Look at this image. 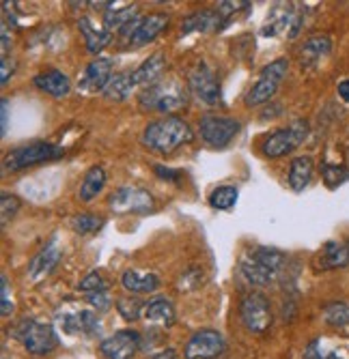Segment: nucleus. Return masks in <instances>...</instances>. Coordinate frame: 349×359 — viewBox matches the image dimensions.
I'll list each match as a JSON object with an SVG mask.
<instances>
[{
  "instance_id": "nucleus-20",
  "label": "nucleus",
  "mask_w": 349,
  "mask_h": 359,
  "mask_svg": "<svg viewBox=\"0 0 349 359\" xmlns=\"http://www.w3.org/2000/svg\"><path fill=\"white\" fill-rule=\"evenodd\" d=\"M33 84H35L41 93H46V95H50V97H56V100H62V97H67L70 90H72V80H70V76H67V74H62V72H58V69H46V72L37 74V76L33 78Z\"/></svg>"
},
{
  "instance_id": "nucleus-38",
  "label": "nucleus",
  "mask_w": 349,
  "mask_h": 359,
  "mask_svg": "<svg viewBox=\"0 0 349 359\" xmlns=\"http://www.w3.org/2000/svg\"><path fill=\"white\" fill-rule=\"evenodd\" d=\"M78 290L82 292H100V290H108V282L98 273V271H91L88 276H84L78 284Z\"/></svg>"
},
{
  "instance_id": "nucleus-29",
  "label": "nucleus",
  "mask_w": 349,
  "mask_h": 359,
  "mask_svg": "<svg viewBox=\"0 0 349 359\" xmlns=\"http://www.w3.org/2000/svg\"><path fill=\"white\" fill-rule=\"evenodd\" d=\"M136 80H134V72H125V74H114L112 80L108 82V86L104 88V97L110 102H123L132 95V90L136 88Z\"/></svg>"
},
{
  "instance_id": "nucleus-33",
  "label": "nucleus",
  "mask_w": 349,
  "mask_h": 359,
  "mask_svg": "<svg viewBox=\"0 0 349 359\" xmlns=\"http://www.w3.org/2000/svg\"><path fill=\"white\" fill-rule=\"evenodd\" d=\"M326 338H315L306 348H304V359H347L341 351L328 348Z\"/></svg>"
},
{
  "instance_id": "nucleus-35",
  "label": "nucleus",
  "mask_w": 349,
  "mask_h": 359,
  "mask_svg": "<svg viewBox=\"0 0 349 359\" xmlns=\"http://www.w3.org/2000/svg\"><path fill=\"white\" fill-rule=\"evenodd\" d=\"M322 179L330 189H336L338 185H343L349 179V168L341 166V164H330V161H324L322 166Z\"/></svg>"
},
{
  "instance_id": "nucleus-43",
  "label": "nucleus",
  "mask_w": 349,
  "mask_h": 359,
  "mask_svg": "<svg viewBox=\"0 0 349 359\" xmlns=\"http://www.w3.org/2000/svg\"><path fill=\"white\" fill-rule=\"evenodd\" d=\"M153 172L160 177L162 181H171V183H179L181 181V172L173 170V168H166V166H153Z\"/></svg>"
},
{
  "instance_id": "nucleus-30",
  "label": "nucleus",
  "mask_w": 349,
  "mask_h": 359,
  "mask_svg": "<svg viewBox=\"0 0 349 359\" xmlns=\"http://www.w3.org/2000/svg\"><path fill=\"white\" fill-rule=\"evenodd\" d=\"M138 20V7L130 5V7H123V9H110L104 15V28L108 30H119L123 32L130 24H134Z\"/></svg>"
},
{
  "instance_id": "nucleus-28",
  "label": "nucleus",
  "mask_w": 349,
  "mask_h": 359,
  "mask_svg": "<svg viewBox=\"0 0 349 359\" xmlns=\"http://www.w3.org/2000/svg\"><path fill=\"white\" fill-rule=\"evenodd\" d=\"M106 185V170L102 166H91L80 183V189H78V198L82 203H91L98 198V194L104 189Z\"/></svg>"
},
{
  "instance_id": "nucleus-42",
  "label": "nucleus",
  "mask_w": 349,
  "mask_h": 359,
  "mask_svg": "<svg viewBox=\"0 0 349 359\" xmlns=\"http://www.w3.org/2000/svg\"><path fill=\"white\" fill-rule=\"evenodd\" d=\"M246 9H250V3H218V13L225 18V20L229 15L239 13V11H246Z\"/></svg>"
},
{
  "instance_id": "nucleus-44",
  "label": "nucleus",
  "mask_w": 349,
  "mask_h": 359,
  "mask_svg": "<svg viewBox=\"0 0 349 359\" xmlns=\"http://www.w3.org/2000/svg\"><path fill=\"white\" fill-rule=\"evenodd\" d=\"M336 90H338V97L345 102V104H349V78L347 80H341L338 82V86H336Z\"/></svg>"
},
{
  "instance_id": "nucleus-1",
  "label": "nucleus",
  "mask_w": 349,
  "mask_h": 359,
  "mask_svg": "<svg viewBox=\"0 0 349 359\" xmlns=\"http://www.w3.org/2000/svg\"><path fill=\"white\" fill-rule=\"evenodd\" d=\"M287 258L276 248L257 245L239 258V273L252 286H270L278 280Z\"/></svg>"
},
{
  "instance_id": "nucleus-2",
  "label": "nucleus",
  "mask_w": 349,
  "mask_h": 359,
  "mask_svg": "<svg viewBox=\"0 0 349 359\" xmlns=\"http://www.w3.org/2000/svg\"><path fill=\"white\" fill-rule=\"evenodd\" d=\"M192 129L190 125L179 118V116H164L160 121H151L147 123V127L143 129L140 142L143 147H147L149 151L169 155L173 151H177L179 147L187 144L192 140Z\"/></svg>"
},
{
  "instance_id": "nucleus-8",
  "label": "nucleus",
  "mask_w": 349,
  "mask_h": 359,
  "mask_svg": "<svg viewBox=\"0 0 349 359\" xmlns=\"http://www.w3.org/2000/svg\"><path fill=\"white\" fill-rule=\"evenodd\" d=\"M153 207L155 201L151 191L138 185H123L108 196V209L117 215H128V213L143 215L153 211Z\"/></svg>"
},
{
  "instance_id": "nucleus-3",
  "label": "nucleus",
  "mask_w": 349,
  "mask_h": 359,
  "mask_svg": "<svg viewBox=\"0 0 349 359\" xmlns=\"http://www.w3.org/2000/svg\"><path fill=\"white\" fill-rule=\"evenodd\" d=\"M187 104V88L177 80V78H162L147 86L138 95V106L143 110L160 112V114H171L175 110H181Z\"/></svg>"
},
{
  "instance_id": "nucleus-10",
  "label": "nucleus",
  "mask_w": 349,
  "mask_h": 359,
  "mask_svg": "<svg viewBox=\"0 0 349 359\" xmlns=\"http://www.w3.org/2000/svg\"><path fill=\"white\" fill-rule=\"evenodd\" d=\"M239 318L250 334H265L274 320L270 299L261 292H248L239 302Z\"/></svg>"
},
{
  "instance_id": "nucleus-21",
  "label": "nucleus",
  "mask_w": 349,
  "mask_h": 359,
  "mask_svg": "<svg viewBox=\"0 0 349 359\" xmlns=\"http://www.w3.org/2000/svg\"><path fill=\"white\" fill-rule=\"evenodd\" d=\"M160 276L153 271H140V269H125L121 273V286L128 292H138V295H149L160 288Z\"/></svg>"
},
{
  "instance_id": "nucleus-18",
  "label": "nucleus",
  "mask_w": 349,
  "mask_h": 359,
  "mask_svg": "<svg viewBox=\"0 0 349 359\" xmlns=\"http://www.w3.org/2000/svg\"><path fill=\"white\" fill-rule=\"evenodd\" d=\"M114 76V60L112 58H95L91 60L84 72H82V80H80V88L86 93H104V88L108 86V82Z\"/></svg>"
},
{
  "instance_id": "nucleus-40",
  "label": "nucleus",
  "mask_w": 349,
  "mask_h": 359,
  "mask_svg": "<svg viewBox=\"0 0 349 359\" xmlns=\"http://www.w3.org/2000/svg\"><path fill=\"white\" fill-rule=\"evenodd\" d=\"M88 306L93 310H98V312H106L110 306H112V299L108 297V290H100V292H88V297H86Z\"/></svg>"
},
{
  "instance_id": "nucleus-13",
  "label": "nucleus",
  "mask_w": 349,
  "mask_h": 359,
  "mask_svg": "<svg viewBox=\"0 0 349 359\" xmlns=\"http://www.w3.org/2000/svg\"><path fill=\"white\" fill-rule=\"evenodd\" d=\"M169 20H171L169 13H149L145 18H138L134 24H130L121 35L132 46L140 48V46L151 43L157 35H160V32L169 26Z\"/></svg>"
},
{
  "instance_id": "nucleus-36",
  "label": "nucleus",
  "mask_w": 349,
  "mask_h": 359,
  "mask_svg": "<svg viewBox=\"0 0 349 359\" xmlns=\"http://www.w3.org/2000/svg\"><path fill=\"white\" fill-rule=\"evenodd\" d=\"M117 308H119V312L123 314L125 320H136L143 314L145 304L140 299H136V297H123V299L117 302Z\"/></svg>"
},
{
  "instance_id": "nucleus-11",
  "label": "nucleus",
  "mask_w": 349,
  "mask_h": 359,
  "mask_svg": "<svg viewBox=\"0 0 349 359\" xmlns=\"http://www.w3.org/2000/svg\"><path fill=\"white\" fill-rule=\"evenodd\" d=\"M187 84H190V90H192L203 104H207V106L220 104V100H222L220 82L216 78V72L209 67L205 60H199L195 65V69L190 72Z\"/></svg>"
},
{
  "instance_id": "nucleus-19",
  "label": "nucleus",
  "mask_w": 349,
  "mask_h": 359,
  "mask_svg": "<svg viewBox=\"0 0 349 359\" xmlns=\"http://www.w3.org/2000/svg\"><path fill=\"white\" fill-rule=\"evenodd\" d=\"M317 269L332 271L349 265V241H328L315 258Z\"/></svg>"
},
{
  "instance_id": "nucleus-48",
  "label": "nucleus",
  "mask_w": 349,
  "mask_h": 359,
  "mask_svg": "<svg viewBox=\"0 0 349 359\" xmlns=\"http://www.w3.org/2000/svg\"><path fill=\"white\" fill-rule=\"evenodd\" d=\"M347 159H349V151H347Z\"/></svg>"
},
{
  "instance_id": "nucleus-15",
  "label": "nucleus",
  "mask_w": 349,
  "mask_h": 359,
  "mask_svg": "<svg viewBox=\"0 0 349 359\" xmlns=\"http://www.w3.org/2000/svg\"><path fill=\"white\" fill-rule=\"evenodd\" d=\"M56 325L70 336H95V334H100V318L93 310L58 312Z\"/></svg>"
},
{
  "instance_id": "nucleus-9",
  "label": "nucleus",
  "mask_w": 349,
  "mask_h": 359,
  "mask_svg": "<svg viewBox=\"0 0 349 359\" xmlns=\"http://www.w3.org/2000/svg\"><path fill=\"white\" fill-rule=\"evenodd\" d=\"M199 132H201V138L209 147H213V149H225L242 132V123L237 118H233V116L203 114L199 118Z\"/></svg>"
},
{
  "instance_id": "nucleus-6",
  "label": "nucleus",
  "mask_w": 349,
  "mask_h": 359,
  "mask_svg": "<svg viewBox=\"0 0 349 359\" xmlns=\"http://www.w3.org/2000/svg\"><path fill=\"white\" fill-rule=\"evenodd\" d=\"M9 334L33 355H48L56 348L54 330L35 318H22L13 327H9Z\"/></svg>"
},
{
  "instance_id": "nucleus-34",
  "label": "nucleus",
  "mask_w": 349,
  "mask_h": 359,
  "mask_svg": "<svg viewBox=\"0 0 349 359\" xmlns=\"http://www.w3.org/2000/svg\"><path fill=\"white\" fill-rule=\"evenodd\" d=\"M102 226H104V217L93 215V213H78V215L72 217V228H74L78 235L98 233Z\"/></svg>"
},
{
  "instance_id": "nucleus-12",
  "label": "nucleus",
  "mask_w": 349,
  "mask_h": 359,
  "mask_svg": "<svg viewBox=\"0 0 349 359\" xmlns=\"http://www.w3.org/2000/svg\"><path fill=\"white\" fill-rule=\"evenodd\" d=\"M302 28V13L291 7L278 3L272 11V15L268 18V24L261 28L263 37H276V35H287V37H296Z\"/></svg>"
},
{
  "instance_id": "nucleus-23",
  "label": "nucleus",
  "mask_w": 349,
  "mask_h": 359,
  "mask_svg": "<svg viewBox=\"0 0 349 359\" xmlns=\"http://www.w3.org/2000/svg\"><path fill=\"white\" fill-rule=\"evenodd\" d=\"M78 28H80L82 37H84L86 50L93 56L102 54L108 48V43H110V30L108 28H98L88 18H80L78 20Z\"/></svg>"
},
{
  "instance_id": "nucleus-39",
  "label": "nucleus",
  "mask_w": 349,
  "mask_h": 359,
  "mask_svg": "<svg viewBox=\"0 0 349 359\" xmlns=\"http://www.w3.org/2000/svg\"><path fill=\"white\" fill-rule=\"evenodd\" d=\"M201 282H203V271L197 269V267H192V269H187L185 273H181V278H179V288H181V290H190V288L201 286Z\"/></svg>"
},
{
  "instance_id": "nucleus-14",
  "label": "nucleus",
  "mask_w": 349,
  "mask_h": 359,
  "mask_svg": "<svg viewBox=\"0 0 349 359\" xmlns=\"http://www.w3.org/2000/svg\"><path fill=\"white\" fill-rule=\"evenodd\" d=\"M227 342L216 330H201L185 344V359H216L225 353Z\"/></svg>"
},
{
  "instance_id": "nucleus-22",
  "label": "nucleus",
  "mask_w": 349,
  "mask_h": 359,
  "mask_svg": "<svg viewBox=\"0 0 349 359\" xmlns=\"http://www.w3.org/2000/svg\"><path fill=\"white\" fill-rule=\"evenodd\" d=\"M166 67H169V65H166L164 54L155 52V54H151L149 58H145V60L138 65V67L134 69V80H136L138 86H151V84L160 82V80L164 78Z\"/></svg>"
},
{
  "instance_id": "nucleus-25",
  "label": "nucleus",
  "mask_w": 349,
  "mask_h": 359,
  "mask_svg": "<svg viewBox=\"0 0 349 359\" xmlns=\"http://www.w3.org/2000/svg\"><path fill=\"white\" fill-rule=\"evenodd\" d=\"M332 52V39L328 35H312L300 48V60L304 67H315L322 58Z\"/></svg>"
},
{
  "instance_id": "nucleus-17",
  "label": "nucleus",
  "mask_w": 349,
  "mask_h": 359,
  "mask_svg": "<svg viewBox=\"0 0 349 359\" xmlns=\"http://www.w3.org/2000/svg\"><path fill=\"white\" fill-rule=\"evenodd\" d=\"M140 348V336L132 330H121L100 342V353L106 359H132Z\"/></svg>"
},
{
  "instance_id": "nucleus-37",
  "label": "nucleus",
  "mask_w": 349,
  "mask_h": 359,
  "mask_svg": "<svg viewBox=\"0 0 349 359\" xmlns=\"http://www.w3.org/2000/svg\"><path fill=\"white\" fill-rule=\"evenodd\" d=\"M20 207H22V203H20V198L15 194H3L0 196V209H3V226H7L13 217H15V213L20 211Z\"/></svg>"
},
{
  "instance_id": "nucleus-31",
  "label": "nucleus",
  "mask_w": 349,
  "mask_h": 359,
  "mask_svg": "<svg viewBox=\"0 0 349 359\" xmlns=\"http://www.w3.org/2000/svg\"><path fill=\"white\" fill-rule=\"evenodd\" d=\"M239 189L235 185H218L209 194V207L216 211H229L237 205Z\"/></svg>"
},
{
  "instance_id": "nucleus-7",
  "label": "nucleus",
  "mask_w": 349,
  "mask_h": 359,
  "mask_svg": "<svg viewBox=\"0 0 349 359\" xmlns=\"http://www.w3.org/2000/svg\"><path fill=\"white\" fill-rule=\"evenodd\" d=\"M287 72H289V60L287 58H276L270 65H265V67L261 69V78L252 84V88L246 93L244 104L248 108L268 104L276 95V90H278L280 82L284 80V76H287Z\"/></svg>"
},
{
  "instance_id": "nucleus-41",
  "label": "nucleus",
  "mask_w": 349,
  "mask_h": 359,
  "mask_svg": "<svg viewBox=\"0 0 349 359\" xmlns=\"http://www.w3.org/2000/svg\"><path fill=\"white\" fill-rule=\"evenodd\" d=\"M0 288H3V302H0V310H3V316H11L13 314V299H11V292H9L7 276L0 278Z\"/></svg>"
},
{
  "instance_id": "nucleus-24",
  "label": "nucleus",
  "mask_w": 349,
  "mask_h": 359,
  "mask_svg": "<svg viewBox=\"0 0 349 359\" xmlns=\"http://www.w3.org/2000/svg\"><path fill=\"white\" fill-rule=\"evenodd\" d=\"M312 172H315V164H312V157L308 155H300L296 159H291L289 164V172H287V183L294 191H304L310 181H312Z\"/></svg>"
},
{
  "instance_id": "nucleus-5",
  "label": "nucleus",
  "mask_w": 349,
  "mask_h": 359,
  "mask_svg": "<svg viewBox=\"0 0 349 359\" xmlns=\"http://www.w3.org/2000/svg\"><path fill=\"white\" fill-rule=\"evenodd\" d=\"M308 132H310L308 121L298 118L289 127H280V129H276V132L268 134L261 142V153L270 159L287 157L308 138Z\"/></svg>"
},
{
  "instance_id": "nucleus-45",
  "label": "nucleus",
  "mask_w": 349,
  "mask_h": 359,
  "mask_svg": "<svg viewBox=\"0 0 349 359\" xmlns=\"http://www.w3.org/2000/svg\"><path fill=\"white\" fill-rule=\"evenodd\" d=\"M11 74H13V67H9V56H3V76H0V82L7 84Z\"/></svg>"
},
{
  "instance_id": "nucleus-4",
  "label": "nucleus",
  "mask_w": 349,
  "mask_h": 359,
  "mask_svg": "<svg viewBox=\"0 0 349 359\" xmlns=\"http://www.w3.org/2000/svg\"><path fill=\"white\" fill-rule=\"evenodd\" d=\"M62 155H65V149L62 147L48 142V140H35V142L11 149L5 155V168L11 172H18V170H26V168L46 164V161H54Z\"/></svg>"
},
{
  "instance_id": "nucleus-16",
  "label": "nucleus",
  "mask_w": 349,
  "mask_h": 359,
  "mask_svg": "<svg viewBox=\"0 0 349 359\" xmlns=\"http://www.w3.org/2000/svg\"><path fill=\"white\" fill-rule=\"evenodd\" d=\"M60 258H62V250L58 245V237L54 235L35 256L33 260L28 263V278L33 280V282H41L46 280L60 263Z\"/></svg>"
},
{
  "instance_id": "nucleus-26",
  "label": "nucleus",
  "mask_w": 349,
  "mask_h": 359,
  "mask_svg": "<svg viewBox=\"0 0 349 359\" xmlns=\"http://www.w3.org/2000/svg\"><path fill=\"white\" fill-rule=\"evenodd\" d=\"M225 20L218 9H201L190 13L183 22H181V32L183 35H190V32H207V30H216L220 26V22Z\"/></svg>"
},
{
  "instance_id": "nucleus-32",
  "label": "nucleus",
  "mask_w": 349,
  "mask_h": 359,
  "mask_svg": "<svg viewBox=\"0 0 349 359\" xmlns=\"http://www.w3.org/2000/svg\"><path fill=\"white\" fill-rule=\"evenodd\" d=\"M324 320L330 327H347L349 325V304L332 302L324 308Z\"/></svg>"
},
{
  "instance_id": "nucleus-27",
  "label": "nucleus",
  "mask_w": 349,
  "mask_h": 359,
  "mask_svg": "<svg viewBox=\"0 0 349 359\" xmlns=\"http://www.w3.org/2000/svg\"><path fill=\"white\" fill-rule=\"evenodd\" d=\"M143 316L151 325H162V327H171V325L175 323V308L164 297H153L151 302L145 304Z\"/></svg>"
},
{
  "instance_id": "nucleus-47",
  "label": "nucleus",
  "mask_w": 349,
  "mask_h": 359,
  "mask_svg": "<svg viewBox=\"0 0 349 359\" xmlns=\"http://www.w3.org/2000/svg\"><path fill=\"white\" fill-rule=\"evenodd\" d=\"M151 359H175V351H173V348H166V351H162V353L153 355Z\"/></svg>"
},
{
  "instance_id": "nucleus-46",
  "label": "nucleus",
  "mask_w": 349,
  "mask_h": 359,
  "mask_svg": "<svg viewBox=\"0 0 349 359\" xmlns=\"http://www.w3.org/2000/svg\"><path fill=\"white\" fill-rule=\"evenodd\" d=\"M7 125H9V100H3V136L7 134Z\"/></svg>"
}]
</instances>
